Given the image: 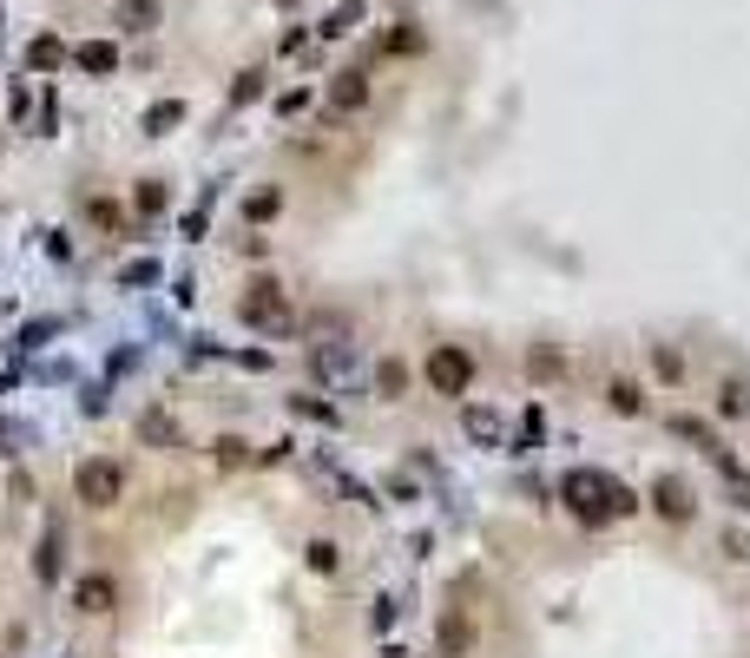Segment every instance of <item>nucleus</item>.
Segmentation results:
<instances>
[{
	"mask_svg": "<svg viewBox=\"0 0 750 658\" xmlns=\"http://www.w3.org/2000/svg\"><path fill=\"white\" fill-rule=\"evenodd\" d=\"M566 507H573L579 520H593V527H599V520H612V514H632L639 501H632L619 481H606V474L573 468V474H566Z\"/></svg>",
	"mask_w": 750,
	"mask_h": 658,
	"instance_id": "nucleus-1",
	"label": "nucleus"
},
{
	"mask_svg": "<svg viewBox=\"0 0 750 658\" xmlns=\"http://www.w3.org/2000/svg\"><path fill=\"white\" fill-rule=\"evenodd\" d=\"M73 501L93 507V514H112V507L125 501V461H112V455L79 461L73 468Z\"/></svg>",
	"mask_w": 750,
	"mask_h": 658,
	"instance_id": "nucleus-2",
	"label": "nucleus"
},
{
	"mask_svg": "<svg viewBox=\"0 0 750 658\" xmlns=\"http://www.w3.org/2000/svg\"><path fill=\"white\" fill-rule=\"evenodd\" d=\"M237 316H244L250 329H277V336L297 323V316H290V297H283V283H270V277H257L244 297H237Z\"/></svg>",
	"mask_w": 750,
	"mask_h": 658,
	"instance_id": "nucleus-3",
	"label": "nucleus"
},
{
	"mask_svg": "<svg viewBox=\"0 0 750 658\" xmlns=\"http://www.w3.org/2000/svg\"><path fill=\"white\" fill-rule=\"evenodd\" d=\"M468 382H474V356H468V349L441 343L435 356H428V389H435V395H468Z\"/></svg>",
	"mask_w": 750,
	"mask_h": 658,
	"instance_id": "nucleus-4",
	"label": "nucleus"
},
{
	"mask_svg": "<svg viewBox=\"0 0 750 658\" xmlns=\"http://www.w3.org/2000/svg\"><path fill=\"white\" fill-rule=\"evenodd\" d=\"M112 606H119V580H112V573H86V580H73V612L106 619Z\"/></svg>",
	"mask_w": 750,
	"mask_h": 658,
	"instance_id": "nucleus-5",
	"label": "nucleus"
},
{
	"mask_svg": "<svg viewBox=\"0 0 750 658\" xmlns=\"http://www.w3.org/2000/svg\"><path fill=\"white\" fill-rule=\"evenodd\" d=\"M139 441H145V448H158V455H178V448H185V428H178L165 408H145V415H139Z\"/></svg>",
	"mask_w": 750,
	"mask_h": 658,
	"instance_id": "nucleus-6",
	"label": "nucleus"
},
{
	"mask_svg": "<svg viewBox=\"0 0 750 658\" xmlns=\"http://www.w3.org/2000/svg\"><path fill=\"white\" fill-rule=\"evenodd\" d=\"M66 527L60 520H47V540H40V553H33V580L40 586H60V573H66Z\"/></svg>",
	"mask_w": 750,
	"mask_h": 658,
	"instance_id": "nucleus-7",
	"label": "nucleus"
},
{
	"mask_svg": "<svg viewBox=\"0 0 750 658\" xmlns=\"http://www.w3.org/2000/svg\"><path fill=\"white\" fill-rule=\"evenodd\" d=\"M652 507H658V514H665V520H691V514H698V501H691V481H678V474H665V481L652 487Z\"/></svg>",
	"mask_w": 750,
	"mask_h": 658,
	"instance_id": "nucleus-8",
	"label": "nucleus"
},
{
	"mask_svg": "<svg viewBox=\"0 0 750 658\" xmlns=\"http://www.w3.org/2000/svg\"><path fill=\"white\" fill-rule=\"evenodd\" d=\"M369 106V73H336V86H329V112L336 119H349V112Z\"/></svg>",
	"mask_w": 750,
	"mask_h": 658,
	"instance_id": "nucleus-9",
	"label": "nucleus"
},
{
	"mask_svg": "<svg viewBox=\"0 0 750 658\" xmlns=\"http://www.w3.org/2000/svg\"><path fill=\"white\" fill-rule=\"evenodd\" d=\"M73 66H79V73H93V79H112V73H119V47H112V40H79Z\"/></svg>",
	"mask_w": 750,
	"mask_h": 658,
	"instance_id": "nucleus-10",
	"label": "nucleus"
},
{
	"mask_svg": "<svg viewBox=\"0 0 750 658\" xmlns=\"http://www.w3.org/2000/svg\"><path fill=\"white\" fill-rule=\"evenodd\" d=\"M112 20H119L125 33H152V27H158V0H119V7H112Z\"/></svg>",
	"mask_w": 750,
	"mask_h": 658,
	"instance_id": "nucleus-11",
	"label": "nucleus"
},
{
	"mask_svg": "<svg viewBox=\"0 0 750 658\" xmlns=\"http://www.w3.org/2000/svg\"><path fill=\"white\" fill-rule=\"evenodd\" d=\"M66 60H73V47H66V40H53V33H40V40L27 47V66H33V73H53V66H66Z\"/></svg>",
	"mask_w": 750,
	"mask_h": 658,
	"instance_id": "nucleus-12",
	"label": "nucleus"
},
{
	"mask_svg": "<svg viewBox=\"0 0 750 658\" xmlns=\"http://www.w3.org/2000/svg\"><path fill=\"white\" fill-rule=\"evenodd\" d=\"M172 126H185V99H158V106L145 112V139H165Z\"/></svg>",
	"mask_w": 750,
	"mask_h": 658,
	"instance_id": "nucleus-13",
	"label": "nucleus"
},
{
	"mask_svg": "<svg viewBox=\"0 0 750 658\" xmlns=\"http://www.w3.org/2000/svg\"><path fill=\"white\" fill-rule=\"evenodd\" d=\"M277 211H283V191H250V198H244V218L250 224H270Z\"/></svg>",
	"mask_w": 750,
	"mask_h": 658,
	"instance_id": "nucleus-14",
	"label": "nucleus"
},
{
	"mask_svg": "<svg viewBox=\"0 0 750 658\" xmlns=\"http://www.w3.org/2000/svg\"><path fill=\"white\" fill-rule=\"evenodd\" d=\"M375 389H382V402H395V395H402L408 389V362H382V369H375Z\"/></svg>",
	"mask_w": 750,
	"mask_h": 658,
	"instance_id": "nucleus-15",
	"label": "nucleus"
},
{
	"mask_svg": "<svg viewBox=\"0 0 750 658\" xmlns=\"http://www.w3.org/2000/svg\"><path fill=\"white\" fill-rule=\"evenodd\" d=\"M468 619H461V612H448V619H441V652H468Z\"/></svg>",
	"mask_w": 750,
	"mask_h": 658,
	"instance_id": "nucleus-16",
	"label": "nucleus"
},
{
	"mask_svg": "<svg viewBox=\"0 0 750 658\" xmlns=\"http://www.w3.org/2000/svg\"><path fill=\"white\" fill-rule=\"evenodd\" d=\"M527 369H533L540 382H553V376H566V356H560V349H533V356H527Z\"/></svg>",
	"mask_w": 750,
	"mask_h": 658,
	"instance_id": "nucleus-17",
	"label": "nucleus"
},
{
	"mask_svg": "<svg viewBox=\"0 0 750 658\" xmlns=\"http://www.w3.org/2000/svg\"><path fill=\"white\" fill-rule=\"evenodd\" d=\"M356 20H362V0H343V7H336V14L323 20V33H329V40H343V33L356 27Z\"/></svg>",
	"mask_w": 750,
	"mask_h": 658,
	"instance_id": "nucleus-18",
	"label": "nucleus"
},
{
	"mask_svg": "<svg viewBox=\"0 0 750 658\" xmlns=\"http://www.w3.org/2000/svg\"><path fill=\"white\" fill-rule=\"evenodd\" d=\"M606 402L619 408V415H639V408H645V395H639V382H612V389H606Z\"/></svg>",
	"mask_w": 750,
	"mask_h": 658,
	"instance_id": "nucleus-19",
	"label": "nucleus"
},
{
	"mask_svg": "<svg viewBox=\"0 0 750 658\" xmlns=\"http://www.w3.org/2000/svg\"><path fill=\"white\" fill-rule=\"evenodd\" d=\"M382 47H389V53H422V27H415V20H402V27H395Z\"/></svg>",
	"mask_w": 750,
	"mask_h": 658,
	"instance_id": "nucleus-20",
	"label": "nucleus"
},
{
	"mask_svg": "<svg viewBox=\"0 0 750 658\" xmlns=\"http://www.w3.org/2000/svg\"><path fill=\"white\" fill-rule=\"evenodd\" d=\"M718 408H724V415H744V408H750V389H744V382H724V389H718Z\"/></svg>",
	"mask_w": 750,
	"mask_h": 658,
	"instance_id": "nucleus-21",
	"label": "nucleus"
},
{
	"mask_svg": "<svg viewBox=\"0 0 750 658\" xmlns=\"http://www.w3.org/2000/svg\"><path fill=\"white\" fill-rule=\"evenodd\" d=\"M257 93H264V73L250 66V73H237V86H231V106H250Z\"/></svg>",
	"mask_w": 750,
	"mask_h": 658,
	"instance_id": "nucleus-22",
	"label": "nucleus"
},
{
	"mask_svg": "<svg viewBox=\"0 0 750 658\" xmlns=\"http://www.w3.org/2000/svg\"><path fill=\"white\" fill-rule=\"evenodd\" d=\"M468 435L474 441H500V422L487 415V408H468Z\"/></svg>",
	"mask_w": 750,
	"mask_h": 658,
	"instance_id": "nucleus-23",
	"label": "nucleus"
},
{
	"mask_svg": "<svg viewBox=\"0 0 750 658\" xmlns=\"http://www.w3.org/2000/svg\"><path fill=\"white\" fill-rule=\"evenodd\" d=\"M652 369L665 382H678V376H685V356H678V349H652Z\"/></svg>",
	"mask_w": 750,
	"mask_h": 658,
	"instance_id": "nucleus-24",
	"label": "nucleus"
},
{
	"mask_svg": "<svg viewBox=\"0 0 750 658\" xmlns=\"http://www.w3.org/2000/svg\"><path fill=\"white\" fill-rule=\"evenodd\" d=\"M244 461H250V448H244L237 435H224V441H218V468H244Z\"/></svg>",
	"mask_w": 750,
	"mask_h": 658,
	"instance_id": "nucleus-25",
	"label": "nucleus"
},
{
	"mask_svg": "<svg viewBox=\"0 0 750 658\" xmlns=\"http://www.w3.org/2000/svg\"><path fill=\"white\" fill-rule=\"evenodd\" d=\"M336 566H343V553L329 547V540H316L310 547V573H336Z\"/></svg>",
	"mask_w": 750,
	"mask_h": 658,
	"instance_id": "nucleus-26",
	"label": "nucleus"
},
{
	"mask_svg": "<svg viewBox=\"0 0 750 658\" xmlns=\"http://www.w3.org/2000/svg\"><path fill=\"white\" fill-rule=\"evenodd\" d=\"M0 441H7V455H20V441H33V428H27V422H7V415H0Z\"/></svg>",
	"mask_w": 750,
	"mask_h": 658,
	"instance_id": "nucleus-27",
	"label": "nucleus"
},
{
	"mask_svg": "<svg viewBox=\"0 0 750 658\" xmlns=\"http://www.w3.org/2000/svg\"><path fill=\"white\" fill-rule=\"evenodd\" d=\"M152 277H158L152 257H139V264H125V270H119V283H132V290H139V283H152Z\"/></svg>",
	"mask_w": 750,
	"mask_h": 658,
	"instance_id": "nucleus-28",
	"label": "nucleus"
},
{
	"mask_svg": "<svg viewBox=\"0 0 750 658\" xmlns=\"http://www.w3.org/2000/svg\"><path fill=\"white\" fill-rule=\"evenodd\" d=\"M139 211H165V185H158V178L139 185Z\"/></svg>",
	"mask_w": 750,
	"mask_h": 658,
	"instance_id": "nucleus-29",
	"label": "nucleus"
},
{
	"mask_svg": "<svg viewBox=\"0 0 750 658\" xmlns=\"http://www.w3.org/2000/svg\"><path fill=\"white\" fill-rule=\"evenodd\" d=\"M297 415H310V422H336V408H329V402H310V395H297Z\"/></svg>",
	"mask_w": 750,
	"mask_h": 658,
	"instance_id": "nucleus-30",
	"label": "nucleus"
},
{
	"mask_svg": "<svg viewBox=\"0 0 750 658\" xmlns=\"http://www.w3.org/2000/svg\"><path fill=\"white\" fill-rule=\"evenodd\" d=\"M672 428H678V435H685V441H711V435H704V422H698V415H678Z\"/></svg>",
	"mask_w": 750,
	"mask_h": 658,
	"instance_id": "nucleus-31",
	"label": "nucleus"
},
{
	"mask_svg": "<svg viewBox=\"0 0 750 658\" xmlns=\"http://www.w3.org/2000/svg\"><path fill=\"white\" fill-rule=\"evenodd\" d=\"M47 336H53V323H33L27 336H14V343H20V349H40V343H47Z\"/></svg>",
	"mask_w": 750,
	"mask_h": 658,
	"instance_id": "nucleus-32",
	"label": "nucleus"
},
{
	"mask_svg": "<svg viewBox=\"0 0 750 658\" xmlns=\"http://www.w3.org/2000/svg\"><path fill=\"white\" fill-rule=\"evenodd\" d=\"M277 7H297V0H277Z\"/></svg>",
	"mask_w": 750,
	"mask_h": 658,
	"instance_id": "nucleus-33",
	"label": "nucleus"
}]
</instances>
